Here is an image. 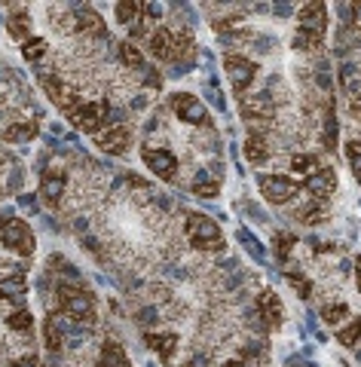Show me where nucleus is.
Returning <instances> with one entry per match:
<instances>
[{
    "instance_id": "f257e3e1",
    "label": "nucleus",
    "mask_w": 361,
    "mask_h": 367,
    "mask_svg": "<svg viewBox=\"0 0 361 367\" xmlns=\"http://www.w3.org/2000/svg\"><path fill=\"white\" fill-rule=\"evenodd\" d=\"M55 303H58V310H62L64 319H71L74 324H83V328H92L98 319L95 297H92V291L83 288L80 282H58L55 285Z\"/></svg>"
},
{
    "instance_id": "f03ea898",
    "label": "nucleus",
    "mask_w": 361,
    "mask_h": 367,
    "mask_svg": "<svg viewBox=\"0 0 361 367\" xmlns=\"http://www.w3.org/2000/svg\"><path fill=\"white\" fill-rule=\"evenodd\" d=\"M184 233H187L190 245L196 248V251H224V248H226L221 223L212 221L208 214L190 212L187 218H184Z\"/></svg>"
},
{
    "instance_id": "7ed1b4c3",
    "label": "nucleus",
    "mask_w": 361,
    "mask_h": 367,
    "mask_svg": "<svg viewBox=\"0 0 361 367\" xmlns=\"http://www.w3.org/2000/svg\"><path fill=\"white\" fill-rule=\"evenodd\" d=\"M0 245L10 248V251H19L22 257H31L37 248L34 242V233H31V227L19 218H6L0 221Z\"/></svg>"
},
{
    "instance_id": "20e7f679",
    "label": "nucleus",
    "mask_w": 361,
    "mask_h": 367,
    "mask_svg": "<svg viewBox=\"0 0 361 367\" xmlns=\"http://www.w3.org/2000/svg\"><path fill=\"white\" fill-rule=\"evenodd\" d=\"M257 187H260V193H264L266 202L285 205L300 193L304 184H297L294 178H288V174H257Z\"/></svg>"
},
{
    "instance_id": "39448f33",
    "label": "nucleus",
    "mask_w": 361,
    "mask_h": 367,
    "mask_svg": "<svg viewBox=\"0 0 361 367\" xmlns=\"http://www.w3.org/2000/svg\"><path fill=\"white\" fill-rule=\"evenodd\" d=\"M107 111H111L107 104L80 102V104L68 113V120H71V126L77 129V132H86V135H98V132L104 129V123H107Z\"/></svg>"
},
{
    "instance_id": "423d86ee",
    "label": "nucleus",
    "mask_w": 361,
    "mask_h": 367,
    "mask_svg": "<svg viewBox=\"0 0 361 367\" xmlns=\"http://www.w3.org/2000/svg\"><path fill=\"white\" fill-rule=\"evenodd\" d=\"M169 104H172V111L181 123H190V126H212L205 104L199 102L196 95H190V92H175L169 98Z\"/></svg>"
},
{
    "instance_id": "0eeeda50",
    "label": "nucleus",
    "mask_w": 361,
    "mask_h": 367,
    "mask_svg": "<svg viewBox=\"0 0 361 367\" xmlns=\"http://www.w3.org/2000/svg\"><path fill=\"white\" fill-rule=\"evenodd\" d=\"M224 71H226V77H230L233 89H236V95H245V89L257 77V62H251V58H245V55L230 53L224 58Z\"/></svg>"
},
{
    "instance_id": "6e6552de",
    "label": "nucleus",
    "mask_w": 361,
    "mask_h": 367,
    "mask_svg": "<svg viewBox=\"0 0 361 367\" xmlns=\"http://www.w3.org/2000/svg\"><path fill=\"white\" fill-rule=\"evenodd\" d=\"M43 89L49 95V102H53L58 111L71 113L74 107L80 104V89L71 86V83H64L62 77H53V74H43Z\"/></svg>"
},
{
    "instance_id": "1a4fd4ad",
    "label": "nucleus",
    "mask_w": 361,
    "mask_h": 367,
    "mask_svg": "<svg viewBox=\"0 0 361 367\" xmlns=\"http://www.w3.org/2000/svg\"><path fill=\"white\" fill-rule=\"evenodd\" d=\"M141 156H144L147 169L154 172L156 178L172 181L175 174H178V156H175L172 150H165V147H144V150H141Z\"/></svg>"
},
{
    "instance_id": "9d476101",
    "label": "nucleus",
    "mask_w": 361,
    "mask_h": 367,
    "mask_svg": "<svg viewBox=\"0 0 361 367\" xmlns=\"http://www.w3.org/2000/svg\"><path fill=\"white\" fill-rule=\"evenodd\" d=\"M257 321L264 331H275L282 324V300L275 291H260L257 297Z\"/></svg>"
},
{
    "instance_id": "9b49d317",
    "label": "nucleus",
    "mask_w": 361,
    "mask_h": 367,
    "mask_svg": "<svg viewBox=\"0 0 361 367\" xmlns=\"http://www.w3.org/2000/svg\"><path fill=\"white\" fill-rule=\"evenodd\" d=\"M129 141H132V132L125 126H107L95 135L98 150H104V153H111V156L125 153V150H129Z\"/></svg>"
},
{
    "instance_id": "f8f14e48",
    "label": "nucleus",
    "mask_w": 361,
    "mask_h": 367,
    "mask_svg": "<svg viewBox=\"0 0 361 367\" xmlns=\"http://www.w3.org/2000/svg\"><path fill=\"white\" fill-rule=\"evenodd\" d=\"M147 346L163 358V364H172L175 352H178V346H181V337L175 331H150L147 333Z\"/></svg>"
},
{
    "instance_id": "ddd939ff",
    "label": "nucleus",
    "mask_w": 361,
    "mask_h": 367,
    "mask_svg": "<svg viewBox=\"0 0 361 367\" xmlns=\"http://www.w3.org/2000/svg\"><path fill=\"white\" fill-rule=\"evenodd\" d=\"M297 28L315 31V34H327V4H304L297 13Z\"/></svg>"
},
{
    "instance_id": "4468645a",
    "label": "nucleus",
    "mask_w": 361,
    "mask_h": 367,
    "mask_svg": "<svg viewBox=\"0 0 361 367\" xmlns=\"http://www.w3.org/2000/svg\"><path fill=\"white\" fill-rule=\"evenodd\" d=\"M304 187H306L309 196L322 202V199H327V196L334 193V190H337V174H334V169H315V172L306 178Z\"/></svg>"
},
{
    "instance_id": "2eb2a0df",
    "label": "nucleus",
    "mask_w": 361,
    "mask_h": 367,
    "mask_svg": "<svg viewBox=\"0 0 361 367\" xmlns=\"http://www.w3.org/2000/svg\"><path fill=\"white\" fill-rule=\"evenodd\" d=\"M74 22H77V31L83 37H111L107 34V25H104V19L98 15L92 6H77V13H74Z\"/></svg>"
},
{
    "instance_id": "dca6fc26",
    "label": "nucleus",
    "mask_w": 361,
    "mask_h": 367,
    "mask_svg": "<svg viewBox=\"0 0 361 367\" xmlns=\"http://www.w3.org/2000/svg\"><path fill=\"white\" fill-rule=\"evenodd\" d=\"M150 55L159 62H175V31L169 28H154V34L147 37Z\"/></svg>"
},
{
    "instance_id": "f3484780",
    "label": "nucleus",
    "mask_w": 361,
    "mask_h": 367,
    "mask_svg": "<svg viewBox=\"0 0 361 367\" xmlns=\"http://www.w3.org/2000/svg\"><path fill=\"white\" fill-rule=\"evenodd\" d=\"M64 181H68V174L62 169H49L43 172V178H40V196L46 199V205H58V199L64 193Z\"/></svg>"
},
{
    "instance_id": "a211bd4d",
    "label": "nucleus",
    "mask_w": 361,
    "mask_h": 367,
    "mask_svg": "<svg viewBox=\"0 0 361 367\" xmlns=\"http://www.w3.org/2000/svg\"><path fill=\"white\" fill-rule=\"evenodd\" d=\"M25 294H28V282H25L22 272H13L0 282V300L10 297V303H15V310L25 306Z\"/></svg>"
},
{
    "instance_id": "6ab92c4d",
    "label": "nucleus",
    "mask_w": 361,
    "mask_h": 367,
    "mask_svg": "<svg viewBox=\"0 0 361 367\" xmlns=\"http://www.w3.org/2000/svg\"><path fill=\"white\" fill-rule=\"evenodd\" d=\"M245 160L251 165H264V162H270V141H266L264 132H251L248 141H245Z\"/></svg>"
},
{
    "instance_id": "aec40b11",
    "label": "nucleus",
    "mask_w": 361,
    "mask_h": 367,
    "mask_svg": "<svg viewBox=\"0 0 361 367\" xmlns=\"http://www.w3.org/2000/svg\"><path fill=\"white\" fill-rule=\"evenodd\" d=\"M98 367H132V361L116 340H107L102 346V355H98Z\"/></svg>"
},
{
    "instance_id": "412c9836",
    "label": "nucleus",
    "mask_w": 361,
    "mask_h": 367,
    "mask_svg": "<svg viewBox=\"0 0 361 367\" xmlns=\"http://www.w3.org/2000/svg\"><path fill=\"white\" fill-rule=\"evenodd\" d=\"M6 31H10L13 40H19V43H25V40H31V15L25 10H15L10 13V22H6Z\"/></svg>"
},
{
    "instance_id": "4be33fe9",
    "label": "nucleus",
    "mask_w": 361,
    "mask_h": 367,
    "mask_svg": "<svg viewBox=\"0 0 361 367\" xmlns=\"http://www.w3.org/2000/svg\"><path fill=\"white\" fill-rule=\"evenodd\" d=\"M43 340H46V349H49L53 355L62 352V346H64V331H62V324H58L55 312L43 321Z\"/></svg>"
},
{
    "instance_id": "5701e85b",
    "label": "nucleus",
    "mask_w": 361,
    "mask_h": 367,
    "mask_svg": "<svg viewBox=\"0 0 361 367\" xmlns=\"http://www.w3.org/2000/svg\"><path fill=\"white\" fill-rule=\"evenodd\" d=\"M6 324H10V331L15 333H31L34 331V315H31V310H13L10 315H6Z\"/></svg>"
},
{
    "instance_id": "b1692460",
    "label": "nucleus",
    "mask_w": 361,
    "mask_h": 367,
    "mask_svg": "<svg viewBox=\"0 0 361 367\" xmlns=\"http://www.w3.org/2000/svg\"><path fill=\"white\" fill-rule=\"evenodd\" d=\"M193 193H196V196H203V199H214L217 193H221V184H217L214 178H212V174H205V172H199L196 174V181H193Z\"/></svg>"
},
{
    "instance_id": "393cba45",
    "label": "nucleus",
    "mask_w": 361,
    "mask_h": 367,
    "mask_svg": "<svg viewBox=\"0 0 361 367\" xmlns=\"http://www.w3.org/2000/svg\"><path fill=\"white\" fill-rule=\"evenodd\" d=\"M294 245H297V236H294V233H275V236H273V254H275V261H279V263L288 261Z\"/></svg>"
},
{
    "instance_id": "a878e982",
    "label": "nucleus",
    "mask_w": 361,
    "mask_h": 367,
    "mask_svg": "<svg viewBox=\"0 0 361 367\" xmlns=\"http://www.w3.org/2000/svg\"><path fill=\"white\" fill-rule=\"evenodd\" d=\"M114 10H116V22L132 28V25L141 19V13H144V4H129V0H125V4H116Z\"/></svg>"
},
{
    "instance_id": "bb28decb",
    "label": "nucleus",
    "mask_w": 361,
    "mask_h": 367,
    "mask_svg": "<svg viewBox=\"0 0 361 367\" xmlns=\"http://www.w3.org/2000/svg\"><path fill=\"white\" fill-rule=\"evenodd\" d=\"M22 55H25V62L40 64V62L46 58V40H43V37H31V40H25V43H22Z\"/></svg>"
},
{
    "instance_id": "cd10ccee",
    "label": "nucleus",
    "mask_w": 361,
    "mask_h": 367,
    "mask_svg": "<svg viewBox=\"0 0 361 367\" xmlns=\"http://www.w3.org/2000/svg\"><path fill=\"white\" fill-rule=\"evenodd\" d=\"M337 340H340L343 346H349V349L361 343V315H355L352 321L343 324V328L337 331Z\"/></svg>"
},
{
    "instance_id": "c85d7f7f",
    "label": "nucleus",
    "mask_w": 361,
    "mask_h": 367,
    "mask_svg": "<svg viewBox=\"0 0 361 367\" xmlns=\"http://www.w3.org/2000/svg\"><path fill=\"white\" fill-rule=\"evenodd\" d=\"M297 218L304 221V223H322V221L327 218V205L318 202V199H313V202H306L304 208H300Z\"/></svg>"
},
{
    "instance_id": "c756f323",
    "label": "nucleus",
    "mask_w": 361,
    "mask_h": 367,
    "mask_svg": "<svg viewBox=\"0 0 361 367\" xmlns=\"http://www.w3.org/2000/svg\"><path fill=\"white\" fill-rule=\"evenodd\" d=\"M37 135V126H31V123H13V126H6L4 138L6 141H15V144H22V141H31Z\"/></svg>"
},
{
    "instance_id": "7c9ffc66",
    "label": "nucleus",
    "mask_w": 361,
    "mask_h": 367,
    "mask_svg": "<svg viewBox=\"0 0 361 367\" xmlns=\"http://www.w3.org/2000/svg\"><path fill=\"white\" fill-rule=\"evenodd\" d=\"M120 58H123V64H129L132 71H144V68H147V64H144V55H141L138 49L132 46V40L120 43Z\"/></svg>"
},
{
    "instance_id": "2f4dec72",
    "label": "nucleus",
    "mask_w": 361,
    "mask_h": 367,
    "mask_svg": "<svg viewBox=\"0 0 361 367\" xmlns=\"http://www.w3.org/2000/svg\"><path fill=\"white\" fill-rule=\"evenodd\" d=\"M322 319H325V324H343L349 319V306L346 303H325Z\"/></svg>"
},
{
    "instance_id": "473e14b6",
    "label": "nucleus",
    "mask_w": 361,
    "mask_h": 367,
    "mask_svg": "<svg viewBox=\"0 0 361 367\" xmlns=\"http://www.w3.org/2000/svg\"><path fill=\"white\" fill-rule=\"evenodd\" d=\"M291 169L297 172V174H313L315 169H318V156H313V153H294L291 156Z\"/></svg>"
},
{
    "instance_id": "72a5a7b5",
    "label": "nucleus",
    "mask_w": 361,
    "mask_h": 367,
    "mask_svg": "<svg viewBox=\"0 0 361 367\" xmlns=\"http://www.w3.org/2000/svg\"><path fill=\"white\" fill-rule=\"evenodd\" d=\"M322 141H325L327 150L337 147V116L331 111V98H327V111H325V138Z\"/></svg>"
},
{
    "instance_id": "f704fd0d",
    "label": "nucleus",
    "mask_w": 361,
    "mask_h": 367,
    "mask_svg": "<svg viewBox=\"0 0 361 367\" xmlns=\"http://www.w3.org/2000/svg\"><path fill=\"white\" fill-rule=\"evenodd\" d=\"M294 46H297V49H322V46H325V37H322V34H315V31L297 28V37H294Z\"/></svg>"
},
{
    "instance_id": "c9c22d12",
    "label": "nucleus",
    "mask_w": 361,
    "mask_h": 367,
    "mask_svg": "<svg viewBox=\"0 0 361 367\" xmlns=\"http://www.w3.org/2000/svg\"><path fill=\"white\" fill-rule=\"evenodd\" d=\"M285 279L291 282V288L297 291L300 297H309V294H313V282H309L306 275H300V272H288V275H285Z\"/></svg>"
},
{
    "instance_id": "e433bc0d",
    "label": "nucleus",
    "mask_w": 361,
    "mask_h": 367,
    "mask_svg": "<svg viewBox=\"0 0 361 367\" xmlns=\"http://www.w3.org/2000/svg\"><path fill=\"white\" fill-rule=\"evenodd\" d=\"M346 156H349V165L361 162V138H349L346 141Z\"/></svg>"
},
{
    "instance_id": "4c0bfd02",
    "label": "nucleus",
    "mask_w": 361,
    "mask_h": 367,
    "mask_svg": "<svg viewBox=\"0 0 361 367\" xmlns=\"http://www.w3.org/2000/svg\"><path fill=\"white\" fill-rule=\"evenodd\" d=\"M239 239H242V242H245V248H248V251H251V254H254V257H264V248H260V242H257V239H251V236H248V233H245V230H242V233H239Z\"/></svg>"
},
{
    "instance_id": "58836bf2",
    "label": "nucleus",
    "mask_w": 361,
    "mask_h": 367,
    "mask_svg": "<svg viewBox=\"0 0 361 367\" xmlns=\"http://www.w3.org/2000/svg\"><path fill=\"white\" fill-rule=\"evenodd\" d=\"M10 367H40V361H37V355H22L19 361H13Z\"/></svg>"
},
{
    "instance_id": "ea45409f",
    "label": "nucleus",
    "mask_w": 361,
    "mask_h": 367,
    "mask_svg": "<svg viewBox=\"0 0 361 367\" xmlns=\"http://www.w3.org/2000/svg\"><path fill=\"white\" fill-rule=\"evenodd\" d=\"M181 367H205V358H203V355H196V358H190V361H184Z\"/></svg>"
},
{
    "instance_id": "a19ab883",
    "label": "nucleus",
    "mask_w": 361,
    "mask_h": 367,
    "mask_svg": "<svg viewBox=\"0 0 361 367\" xmlns=\"http://www.w3.org/2000/svg\"><path fill=\"white\" fill-rule=\"evenodd\" d=\"M221 367H251V364L245 361V358H233V361H224Z\"/></svg>"
},
{
    "instance_id": "79ce46f5",
    "label": "nucleus",
    "mask_w": 361,
    "mask_h": 367,
    "mask_svg": "<svg viewBox=\"0 0 361 367\" xmlns=\"http://www.w3.org/2000/svg\"><path fill=\"white\" fill-rule=\"evenodd\" d=\"M355 282H358V291H361V254L355 257Z\"/></svg>"
},
{
    "instance_id": "37998d69",
    "label": "nucleus",
    "mask_w": 361,
    "mask_h": 367,
    "mask_svg": "<svg viewBox=\"0 0 361 367\" xmlns=\"http://www.w3.org/2000/svg\"><path fill=\"white\" fill-rule=\"evenodd\" d=\"M352 174H355V181L361 184V162H352Z\"/></svg>"
}]
</instances>
